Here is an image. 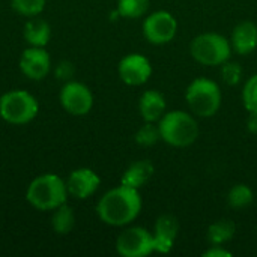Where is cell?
<instances>
[{
	"mask_svg": "<svg viewBox=\"0 0 257 257\" xmlns=\"http://www.w3.org/2000/svg\"><path fill=\"white\" fill-rule=\"evenodd\" d=\"M142 211V197L139 190L119 185L107 191L98 202L96 212L102 223L122 227L133 223Z\"/></svg>",
	"mask_w": 257,
	"mask_h": 257,
	"instance_id": "6da1fadb",
	"label": "cell"
},
{
	"mask_svg": "<svg viewBox=\"0 0 257 257\" xmlns=\"http://www.w3.org/2000/svg\"><path fill=\"white\" fill-rule=\"evenodd\" d=\"M66 182L54 173H44L35 178L26 191L27 202L38 211H54L66 203Z\"/></svg>",
	"mask_w": 257,
	"mask_h": 257,
	"instance_id": "7a4b0ae2",
	"label": "cell"
},
{
	"mask_svg": "<svg viewBox=\"0 0 257 257\" xmlns=\"http://www.w3.org/2000/svg\"><path fill=\"white\" fill-rule=\"evenodd\" d=\"M158 128L161 140L173 148H188L199 137L197 120L182 110L166 111L158 120Z\"/></svg>",
	"mask_w": 257,
	"mask_h": 257,
	"instance_id": "3957f363",
	"label": "cell"
},
{
	"mask_svg": "<svg viewBox=\"0 0 257 257\" xmlns=\"http://www.w3.org/2000/svg\"><path fill=\"white\" fill-rule=\"evenodd\" d=\"M185 99L196 116L212 117L221 107V90L215 81L199 77L187 87Z\"/></svg>",
	"mask_w": 257,
	"mask_h": 257,
	"instance_id": "277c9868",
	"label": "cell"
},
{
	"mask_svg": "<svg viewBox=\"0 0 257 257\" xmlns=\"http://www.w3.org/2000/svg\"><path fill=\"white\" fill-rule=\"evenodd\" d=\"M190 53L205 66H221L230 59L232 44L220 33H202L191 41Z\"/></svg>",
	"mask_w": 257,
	"mask_h": 257,
	"instance_id": "5b68a950",
	"label": "cell"
},
{
	"mask_svg": "<svg viewBox=\"0 0 257 257\" xmlns=\"http://www.w3.org/2000/svg\"><path fill=\"white\" fill-rule=\"evenodd\" d=\"M38 110V99L26 90H11L0 96V117L11 125L32 122Z\"/></svg>",
	"mask_w": 257,
	"mask_h": 257,
	"instance_id": "8992f818",
	"label": "cell"
},
{
	"mask_svg": "<svg viewBox=\"0 0 257 257\" xmlns=\"http://www.w3.org/2000/svg\"><path fill=\"white\" fill-rule=\"evenodd\" d=\"M116 251L122 257H145L155 253L154 235L143 227H130L116 239Z\"/></svg>",
	"mask_w": 257,
	"mask_h": 257,
	"instance_id": "52a82bcc",
	"label": "cell"
},
{
	"mask_svg": "<svg viewBox=\"0 0 257 257\" xmlns=\"http://www.w3.org/2000/svg\"><path fill=\"white\" fill-rule=\"evenodd\" d=\"M178 32L176 18L167 11L149 14L143 21V36L154 45H164L173 41Z\"/></svg>",
	"mask_w": 257,
	"mask_h": 257,
	"instance_id": "ba28073f",
	"label": "cell"
},
{
	"mask_svg": "<svg viewBox=\"0 0 257 257\" xmlns=\"http://www.w3.org/2000/svg\"><path fill=\"white\" fill-rule=\"evenodd\" d=\"M60 104L72 116H84L93 107L90 89L80 81H69L60 90Z\"/></svg>",
	"mask_w": 257,
	"mask_h": 257,
	"instance_id": "9c48e42d",
	"label": "cell"
},
{
	"mask_svg": "<svg viewBox=\"0 0 257 257\" xmlns=\"http://www.w3.org/2000/svg\"><path fill=\"white\" fill-rule=\"evenodd\" d=\"M120 80L128 86H142L152 75V65L149 59L143 54H128L125 56L117 66Z\"/></svg>",
	"mask_w": 257,
	"mask_h": 257,
	"instance_id": "30bf717a",
	"label": "cell"
},
{
	"mask_svg": "<svg viewBox=\"0 0 257 257\" xmlns=\"http://www.w3.org/2000/svg\"><path fill=\"white\" fill-rule=\"evenodd\" d=\"M51 68V60L44 47H29L20 57L21 72L35 81L44 80Z\"/></svg>",
	"mask_w": 257,
	"mask_h": 257,
	"instance_id": "8fae6325",
	"label": "cell"
},
{
	"mask_svg": "<svg viewBox=\"0 0 257 257\" xmlns=\"http://www.w3.org/2000/svg\"><path fill=\"white\" fill-rule=\"evenodd\" d=\"M99 184H101L99 176L92 169H86V167L72 170L66 179L68 194L80 200L89 199L92 194H95Z\"/></svg>",
	"mask_w": 257,
	"mask_h": 257,
	"instance_id": "7c38bea8",
	"label": "cell"
},
{
	"mask_svg": "<svg viewBox=\"0 0 257 257\" xmlns=\"http://www.w3.org/2000/svg\"><path fill=\"white\" fill-rule=\"evenodd\" d=\"M179 232L178 218L172 214L161 215L155 223L154 241H155V251L161 254H167L172 251L175 239Z\"/></svg>",
	"mask_w": 257,
	"mask_h": 257,
	"instance_id": "4fadbf2b",
	"label": "cell"
},
{
	"mask_svg": "<svg viewBox=\"0 0 257 257\" xmlns=\"http://www.w3.org/2000/svg\"><path fill=\"white\" fill-rule=\"evenodd\" d=\"M232 48L241 54H251L257 48V26L253 21H241L235 26L230 36Z\"/></svg>",
	"mask_w": 257,
	"mask_h": 257,
	"instance_id": "5bb4252c",
	"label": "cell"
},
{
	"mask_svg": "<svg viewBox=\"0 0 257 257\" xmlns=\"http://www.w3.org/2000/svg\"><path fill=\"white\" fill-rule=\"evenodd\" d=\"M139 111L145 122L157 123L166 113V98L161 92L149 89L139 99Z\"/></svg>",
	"mask_w": 257,
	"mask_h": 257,
	"instance_id": "9a60e30c",
	"label": "cell"
},
{
	"mask_svg": "<svg viewBox=\"0 0 257 257\" xmlns=\"http://www.w3.org/2000/svg\"><path fill=\"white\" fill-rule=\"evenodd\" d=\"M154 172H155V167L149 160L136 161L123 172L120 184L139 190L151 181V178L154 176Z\"/></svg>",
	"mask_w": 257,
	"mask_h": 257,
	"instance_id": "2e32d148",
	"label": "cell"
},
{
	"mask_svg": "<svg viewBox=\"0 0 257 257\" xmlns=\"http://www.w3.org/2000/svg\"><path fill=\"white\" fill-rule=\"evenodd\" d=\"M50 24L41 18L32 17L24 24V39L30 44V47H45L50 41Z\"/></svg>",
	"mask_w": 257,
	"mask_h": 257,
	"instance_id": "e0dca14e",
	"label": "cell"
},
{
	"mask_svg": "<svg viewBox=\"0 0 257 257\" xmlns=\"http://www.w3.org/2000/svg\"><path fill=\"white\" fill-rule=\"evenodd\" d=\"M236 227L230 220H218L208 229V241L212 245H223L235 236Z\"/></svg>",
	"mask_w": 257,
	"mask_h": 257,
	"instance_id": "ac0fdd59",
	"label": "cell"
},
{
	"mask_svg": "<svg viewBox=\"0 0 257 257\" xmlns=\"http://www.w3.org/2000/svg\"><path fill=\"white\" fill-rule=\"evenodd\" d=\"M75 223V217H74V211L66 205H60L59 208L54 209V214L51 217V226L53 230L57 235H66L72 230Z\"/></svg>",
	"mask_w": 257,
	"mask_h": 257,
	"instance_id": "d6986e66",
	"label": "cell"
},
{
	"mask_svg": "<svg viewBox=\"0 0 257 257\" xmlns=\"http://www.w3.org/2000/svg\"><path fill=\"white\" fill-rule=\"evenodd\" d=\"M253 200H254L253 190L245 184H236L229 190L227 203H229L230 208H233L236 211L248 208L253 203Z\"/></svg>",
	"mask_w": 257,
	"mask_h": 257,
	"instance_id": "ffe728a7",
	"label": "cell"
},
{
	"mask_svg": "<svg viewBox=\"0 0 257 257\" xmlns=\"http://www.w3.org/2000/svg\"><path fill=\"white\" fill-rule=\"evenodd\" d=\"M151 0H119L117 2V14L123 18L136 20L149 11Z\"/></svg>",
	"mask_w": 257,
	"mask_h": 257,
	"instance_id": "44dd1931",
	"label": "cell"
},
{
	"mask_svg": "<svg viewBox=\"0 0 257 257\" xmlns=\"http://www.w3.org/2000/svg\"><path fill=\"white\" fill-rule=\"evenodd\" d=\"M134 139L136 143H139L140 146H154L161 139L160 128L154 122H145V125L140 126L139 131L136 133Z\"/></svg>",
	"mask_w": 257,
	"mask_h": 257,
	"instance_id": "7402d4cb",
	"label": "cell"
},
{
	"mask_svg": "<svg viewBox=\"0 0 257 257\" xmlns=\"http://www.w3.org/2000/svg\"><path fill=\"white\" fill-rule=\"evenodd\" d=\"M12 9L23 17H36L45 8V0H12Z\"/></svg>",
	"mask_w": 257,
	"mask_h": 257,
	"instance_id": "603a6c76",
	"label": "cell"
},
{
	"mask_svg": "<svg viewBox=\"0 0 257 257\" xmlns=\"http://www.w3.org/2000/svg\"><path fill=\"white\" fill-rule=\"evenodd\" d=\"M242 104L248 113H257V74L247 80L242 89Z\"/></svg>",
	"mask_w": 257,
	"mask_h": 257,
	"instance_id": "cb8c5ba5",
	"label": "cell"
},
{
	"mask_svg": "<svg viewBox=\"0 0 257 257\" xmlns=\"http://www.w3.org/2000/svg\"><path fill=\"white\" fill-rule=\"evenodd\" d=\"M221 80L227 86H236L242 78V66L238 62H224L221 65Z\"/></svg>",
	"mask_w": 257,
	"mask_h": 257,
	"instance_id": "d4e9b609",
	"label": "cell"
},
{
	"mask_svg": "<svg viewBox=\"0 0 257 257\" xmlns=\"http://www.w3.org/2000/svg\"><path fill=\"white\" fill-rule=\"evenodd\" d=\"M203 257H232V253L221 245H212L203 253Z\"/></svg>",
	"mask_w": 257,
	"mask_h": 257,
	"instance_id": "484cf974",
	"label": "cell"
},
{
	"mask_svg": "<svg viewBox=\"0 0 257 257\" xmlns=\"http://www.w3.org/2000/svg\"><path fill=\"white\" fill-rule=\"evenodd\" d=\"M56 75H57V78H68V77H71L72 75V66H71V63H68V62L60 63L57 66Z\"/></svg>",
	"mask_w": 257,
	"mask_h": 257,
	"instance_id": "4316f807",
	"label": "cell"
},
{
	"mask_svg": "<svg viewBox=\"0 0 257 257\" xmlns=\"http://www.w3.org/2000/svg\"><path fill=\"white\" fill-rule=\"evenodd\" d=\"M247 128L251 134H257V113H250L247 119Z\"/></svg>",
	"mask_w": 257,
	"mask_h": 257,
	"instance_id": "83f0119b",
	"label": "cell"
}]
</instances>
